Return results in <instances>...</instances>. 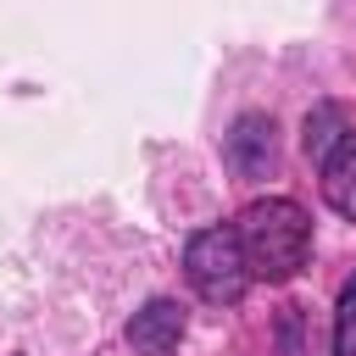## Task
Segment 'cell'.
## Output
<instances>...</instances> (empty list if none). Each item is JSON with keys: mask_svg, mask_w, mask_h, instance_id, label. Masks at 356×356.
<instances>
[{"mask_svg": "<svg viewBox=\"0 0 356 356\" xmlns=\"http://www.w3.org/2000/svg\"><path fill=\"white\" fill-rule=\"evenodd\" d=\"M222 161H228L239 178H267V172H273V161H278L273 117H261V111L234 117V128H228V139H222Z\"/></svg>", "mask_w": 356, "mask_h": 356, "instance_id": "3957f363", "label": "cell"}, {"mask_svg": "<svg viewBox=\"0 0 356 356\" xmlns=\"http://www.w3.org/2000/svg\"><path fill=\"white\" fill-rule=\"evenodd\" d=\"M184 278L200 300L211 306H234L245 300V289L256 284L250 261H245V245H239V228L234 222H211L200 234H189L184 245Z\"/></svg>", "mask_w": 356, "mask_h": 356, "instance_id": "7a4b0ae2", "label": "cell"}, {"mask_svg": "<svg viewBox=\"0 0 356 356\" xmlns=\"http://www.w3.org/2000/svg\"><path fill=\"white\" fill-rule=\"evenodd\" d=\"M234 228H239V245H245L250 273L267 278V284L295 278V273L306 267V256H312V217H306V206L289 200V195L250 200Z\"/></svg>", "mask_w": 356, "mask_h": 356, "instance_id": "6da1fadb", "label": "cell"}, {"mask_svg": "<svg viewBox=\"0 0 356 356\" xmlns=\"http://www.w3.org/2000/svg\"><path fill=\"white\" fill-rule=\"evenodd\" d=\"M323 200L345 222H356V134H345L334 145V156L323 161Z\"/></svg>", "mask_w": 356, "mask_h": 356, "instance_id": "5b68a950", "label": "cell"}, {"mask_svg": "<svg viewBox=\"0 0 356 356\" xmlns=\"http://www.w3.org/2000/svg\"><path fill=\"white\" fill-rule=\"evenodd\" d=\"M178 339H184V306L156 295L145 300L134 317H128V345L134 356H178Z\"/></svg>", "mask_w": 356, "mask_h": 356, "instance_id": "277c9868", "label": "cell"}, {"mask_svg": "<svg viewBox=\"0 0 356 356\" xmlns=\"http://www.w3.org/2000/svg\"><path fill=\"white\" fill-rule=\"evenodd\" d=\"M345 134H356L350 111H345V106H317V111H306V134H300V145H306L312 161H328L334 145H339Z\"/></svg>", "mask_w": 356, "mask_h": 356, "instance_id": "8992f818", "label": "cell"}, {"mask_svg": "<svg viewBox=\"0 0 356 356\" xmlns=\"http://www.w3.org/2000/svg\"><path fill=\"white\" fill-rule=\"evenodd\" d=\"M334 356H356V278H345L334 306Z\"/></svg>", "mask_w": 356, "mask_h": 356, "instance_id": "52a82bcc", "label": "cell"}]
</instances>
